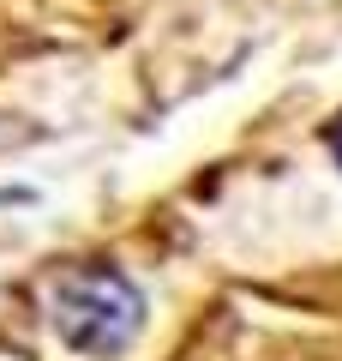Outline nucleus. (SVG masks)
<instances>
[{"instance_id":"nucleus-1","label":"nucleus","mask_w":342,"mask_h":361,"mask_svg":"<svg viewBox=\"0 0 342 361\" xmlns=\"http://www.w3.org/2000/svg\"><path fill=\"white\" fill-rule=\"evenodd\" d=\"M49 319H54L66 349H78L90 361H114V355H127L144 331V295H139V283H132L127 271L78 265L54 283Z\"/></svg>"},{"instance_id":"nucleus-2","label":"nucleus","mask_w":342,"mask_h":361,"mask_svg":"<svg viewBox=\"0 0 342 361\" xmlns=\"http://www.w3.org/2000/svg\"><path fill=\"white\" fill-rule=\"evenodd\" d=\"M324 145H330V157H336V163H342V115L330 121V133H324Z\"/></svg>"}]
</instances>
